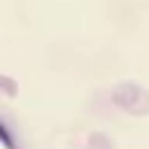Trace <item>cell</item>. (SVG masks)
Returning a JSON list of instances; mask_svg holds the SVG:
<instances>
[{"label": "cell", "mask_w": 149, "mask_h": 149, "mask_svg": "<svg viewBox=\"0 0 149 149\" xmlns=\"http://www.w3.org/2000/svg\"><path fill=\"white\" fill-rule=\"evenodd\" d=\"M0 137H2V140H5V142H7V144H9V137H7V135H5V130H2V126H0Z\"/></svg>", "instance_id": "1"}]
</instances>
